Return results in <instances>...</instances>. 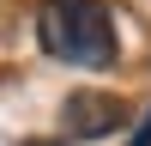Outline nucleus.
<instances>
[{"instance_id":"nucleus-1","label":"nucleus","mask_w":151,"mask_h":146,"mask_svg":"<svg viewBox=\"0 0 151 146\" xmlns=\"http://www.w3.org/2000/svg\"><path fill=\"white\" fill-rule=\"evenodd\" d=\"M36 43L67 67H109L115 61V18L103 0H42Z\"/></svg>"},{"instance_id":"nucleus-2","label":"nucleus","mask_w":151,"mask_h":146,"mask_svg":"<svg viewBox=\"0 0 151 146\" xmlns=\"http://www.w3.org/2000/svg\"><path fill=\"white\" fill-rule=\"evenodd\" d=\"M60 122H67L73 140H103V134H115L121 122H127V104H121L115 91H73L67 104H60Z\"/></svg>"},{"instance_id":"nucleus-3","label":"nucleus","mask_w":151,"mask_h":146,"mask_svg":"<svg viewBox=\"0 0 151 146\" xmlns=\"http://www.w3.org/2000/svg\"><path fill=\"white\" fill-rule=\"evenodd\" d=\"M127 146H151V116L139 122V134H133V140H127Z\"/></svg>"},{"instance_id":"nucleus-4","label":"nucleus","mask_w":151,"mask_h":146,"mask_svg":"<svg viewBox=\"0 0 151 146\" xmlns=\"http://www.w3.org/2000/svg\"><path fill=\"white\" fill-rule=\"evenodd\" d=\"M30 146H60V140H30Z\"/></svg>"}]
</instances>
